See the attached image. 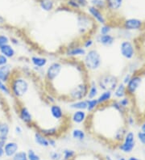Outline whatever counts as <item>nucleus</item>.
Returning <instances> with one entry per match:
<instances>
[{"instance_id":"obj_41","label":"nucleus","mask_w":145,"mask_h":160,"mask_svg":"<svg viewBox=\"0 0 145 160\" xmlns=\"http://www.w3.org/2000/svg\"><path fill=\"white\" fill-rule=\"evenodd\" d=\"M49 158L51 160H61L62 159V153L59 152L57 150L51 151L49 154Z\"/></svg>"},{"instance_id":"obj_14","label":"nucleus","mask_w":145,"mask_h":160,"mask_svg":"<svg viewBox=\"0 0 145 160\" xmlns=\"http://www.w3.org/2000/svg\"><path fill=\"white\" fill-rule=\"evenodd\" d=\"M89 113L85 110H76L74 111L70 117V120L74 125H82L88 121Z\"/></svg>"},{"instance_id":"obj_18","label":"nucleus","mask_w":145,"mask_h":160,"mask_svg":"<svg viewBox=\"0 0 145 160\" xmlns=\"http://www.w3.org/2000/svg\"><path fill=\"white\" fill-rule=\"evenodd\" d=\"M96 99L100 107L107 105L113 100V92L110 91H103Z\"/></svg>"},{"instance_id":"obj_27","label":"nucleus","mask_w":145,"mask_h":160,"mask_svg":"<svg viewBox=\"0 0 145 160\" xmlns=\"http://www.w3.org/2000/svg\"><path fill=\"white\" fill-rule=\"evenodd\" d=\"M106 9L110 12H117L122 8L123 0H106Z\"/></svg>"},{"instance_id":"obj_40","label":"nucleus","mask_w":145,"mask_h":160,"mask_svg":"<svg viewBox=\"0 0 145 160\" xmlns=\"http://www.w3.org/2000/svg\"><path fill=\"white\" fill-rule=\"evenodd\" d=\"M27 158L28 160H41V156L36 152L35 150H32V149H29L27 150Z\"/></svg>"},{"instance_id":"obj_17","label":"nucleus","mask_w":145,"mask_h":160,"mask_svg":"<svg viewBox=\"0 0 145 160\" xmlns=\"http://www.w3.org/2000/svg\"><path fill=\"white\" fill-rule=\"evenodd\" d=\"M95 41L97 43L100 44L104 47H110L114 45L115 41V37L112 34H107V35H100L98 34L95 37Z\"/></svg>"},{"instance_id":"obj_34","label":"nucleus","mask_w":145,"mask_h":160,"mask_svg":"<svg viewBox=\"0 0 145 160\" xmlns=\"http://www.w3.org/2000/svg\"><path fill=\"white\" fill-rule=\"evenodd\" d=\"M117 100H118L119 105L125 110H128V108L132 104V97H130L128 96H125L123 98H121V99Z\"/></svg>"},{"instance_id":"obj_24","label":"nucleus","mask_w":145,"mask_h":160,"mask_svg":"<svg viewBox=\"0 0 145 160\" xmlns=\"http://www.w3.org/2000/svg\"><path fill=\"white\" fill-rule=\"evenodd\" d=\"M99 95V88L98 86V83L95 81H89V88H88V92H87L86 99L87 100H91V99H95L98 97Z\"/></svg>"},{"instance_id":"obj_29","label":"nucleus","mask_w":145,"mask_h":160,"mask_svg":"<svg viewBox=\"0 0 145 160\" xmlns=\"http://www.w3.org/2000/svg\"><path fill=\"white\" fill-rule=\"evenodd\" d=\"M128 130H127V127L125 125H121L114 131V140L117 142L118 143H120L123 140V138L125 134L127 133Z\"/></svg>"},{"instance_id":"obj_20","label":"nucleus","mask_w":145,"mask_h":160,"mask_svg":"<svg viewBox=\"0 0 145 160\" xmlns=\"http://www.w3.org/2000/svg\"><path fill=\"white\" fill-rule=\"evenodd\" d=\"M11 127L7 121H0V142L5 143L8 140Z\"/></svg>"},{"instance_id":"obj_4","label":"nucleus","mask_w":145,"mask_h":160,"mask_svg":"<svg viewBox=\"0 0 145 160\" xmlns=\"http://www.w3.org/2000/svg\"><path fill=\"white\" fill-rule=\"evenodd\" d=\"M99 90L103 91H110L113 92L119 83L118 78L114 74H103L100 75L97 81Z\"/></svg>"},{"instance_id":"obj_22","label":"nucleus","mask_w":145,"mask_h":160,"mask_svg":"<svg viewBox=\"0 0 145 160\" xmlns=\"http://www.w3.org/2000/svg\"><path fill=\"white\" fill-rule=\"evenodd\" d=\"M34 141L38 145L39 147L43 148H48L49 143H48V138L43 134L41 131H36L34 133Z\"/></svg>"},{"instance_id":"obj_25","label":"nucleus","mask_w":145,"mask_h":160,"mask_svg":"<svg viewBox=\"0 0 145 160\" xmlns=\"http://www.w3.org/2000/svg\"><path fill=\"white\" fill-rule=\"evenodd\" d=\"M112 92L114 100V99L115 100H119L121 98H123L128 96V93H127V87L123 82H119L118 84V86L116 87V88Z\"/></svg>"},{"instance_id":"obj_9","label":"nucleus","mask_w":145,"mask_h":160,"mask_svg":"<svg viewBox=\"0 0 145 160\" xmlns=\"http://www.w3.org/2000/svg\"><path fill=\"white\" fill-rule=\"evenodd\" d=\"M143 82V77L139 74H133L132 78L128 82V83L126 85L127 87V93L128 96L130 97H133L135 93L139 90V88L141 86Z\"/></svg>"},{"instance_id":"obj_43","label":"nucleus","mask_w":145,"mask_h":160,"mask_svg":"<svg viewBox=\"0 0 145 160\" xmlns=\"http://www.w3.org/2000/svg\"><path fill=\"white\" fill-rule=\"evenodd\" d=\"M72 1H74L76 4L77 5V7L79 8V9H82V8H85L88 7V1L87 0H72Z\"/></svg>"},{"instance_id":"obj_2","label":"nucleus","mask_w":145,"mask_h":160,"mask_svg":"<svg viewBox=\"0 0 145 160\" xmlns=\"http://www.w3.org/2000/svg\"><path fill=\"white\" fill-rule=\"evenodd\" d=\"M102 62L103 60L99 51L95 49H90L86 51V53L83 57L82 65L86 70L96 71L100 69Z\"/></svg>"},{"instance_id":"obj_39","label":"nucleus","mask_w":145,"mask_h":160,"mask_svg":"<svg viewBox=\"0 0 145 160\" xmlns=\"http://www.w3.org/2000/svg\"><path fill=\"white\" fill-rule=\"evenodd\" d=\"M12 160H28L27 154L24 150H19L12 158Z\"/></svg>"},{"instance_id":"obj_12","label":"nucleus","mask_w":145,"mask_h":160,"mask_svg":"<svg viewBox=\"0 0 145 160\" xmlns=\"http://www.w3.org/2000/svg\"><path fill=\"white\" fill-rule=\"evenodd\" d=\"M87 11H88L89 16L94 21H96V23H99L101 25H103V24H105V23H107L106 22V18L104 14H103V11L99 10V9H98V8H94L93 6H91V5L87 7Z\"/></svg>"},{"instance_id":"obj_13","label":"nucleus","mask_w":145,"mask_h":160,"mask_svg":"<svg viewBox=\"0 0 145 160\" xmlns=\"http://www.w3.org/2000/svg\"><path fill=\"white\" fill-rule=\"evenodd\" d=\"M19 144L15 141H7L3 145L4 156L8 158L12 157L19 151Z\"/></svg>"},{"instance_id":"obj_8","label":"nucleus","mask_w":145,"mask_h":160,"mask_svg":"<svg viewBox=\"0 0 145 160\" xmlns=\"http://www.w3.org/2000/svg\"><path fill=\"white\" fill-rule=\"evenodd\" d=\"M120 53L127 60H132L136 55V48L130 40H124L119 46Z\"/></svg>"},{"instance_id":"obj_46","label":"nucleus","mask_w":145,"mask_h":160,"mask_svg":"<svg viewBox=\"0 0 145 160\" xmlns=\"http://www.w3.org/2000/svg\"><path fill=\"white\" fill-rule=\"evenodd\" d=\"M7 63H9V59H7L5 56L0 53V67L7 64Z\"/></svg>"},{"instance_id":"obj_49","label":"nucleus","mask_w":145,"mask_h":160,"mask_svg":"<svg viewBox=\"0 0 145 160\" xmlns=\"http://www.w3.org/2000/svg\"><path fill=\"white\" fill-rule=\"evenodd\" d=\"M3 145H4V143L0 142V158H2L4 157Z\"/></svg>"},{"instance_id":"obj_52","label":"nucleus","mask_w":145,"mask_h":160,"mask_svg":"<svg viewBox=\"0 0 145 160\" xmlns=\"http://www.w3.org/2000/svg\"><path fill=\"white\" fill-rule=\"evenodd\" d=\"M105 160H114V158H112V157L110 156V155H106L104 158Z\"/></svg>"},{"instance_id":"obj_47","label":"nucleus","mask_w":145,"mask_h":160,"mask_svg":"<svg viewBox=\"0 0 145 160\" xmlns=\"http://www.w3.org/2000/svg\"><path fill=\"white\" fill-rule=\"evenodd\" d=\"M14 132L16 135H21L23 132V129L20 125H16L14 129Z\"/></svg>"},{"instance_id":"obj_21","label":"nucleus","mask_w":145,"mask_h":160,"mask_svg":"<svg viewBox=\"0 0 145 160\" xmlns=\"http://www.w3.org/2000/svg\"><path fill=\"white\" fill-rule=\"evenodd\" d=\"M50 114L52 118H54L56 121H61L65 117L64 110L62 109V108L59 104L56 103L50 105Z\"/></svg>"},{"instance_id":"obj_30","label":"nucleus","mask_w":145,"mask_h":160,"mask_svg":"<svg viewBox=\"0 0 145 160\" xmlns=\"http://www.w3.org/2000/svg\"><path fill=\"white\" fill-rule=\"evenodd\" d=\"M39 5L43 11L49 12L54 9L55 2L53 0H40Z\"/></svg>"},{"instance_id":"obj_57","label":"nucleus","mask_w":145,"mask_h":160,"mask_svg":"<svg viewBox=\"0 0 145 160\" xmlns=\"http://www.w3.org/2000/svg\"><path fill=\"white\" fill-rule=\"evenodd\" d=\"M41 160H45V159H41Z\"/></svg>"},{"instance_id":"obj_58","label":"nucleus","mask_w":145,"mask_h":160,"mask_svg":"<svg viewBox=\"0 0 145 160\" xmlns=\"http://www.w3.org/2000/svg\"><path fill=\"white\" fill-rule=\"evenodd\" d=\"M61 160H62V159H61Z\"/></svg>"},{"instance_id":"obj_16","label":"nucleus","mask_w":145,"mask_h":160,"mask_svg":"<svg viewBox=\"0 0 145 160\" xmlns=\"http://www.w3.org/2000/svg\"><path fill=\"white\" fill-rule=\"evenodd\" d=\"M13 74L12 66L9 63L0 67V80L4 82L9 83Z\"/></svg>"},{"instance_id":"obj_31","label":"nucleus","mask_w":145,"mask_h":160,"mask_svg":"<svg viewBox=\"0 0 145 160\" xmlns=\"http://www.w3.org/2000/svg\"><path fill=\"white\" fill-rule=\"evenodd\" d=\"M87 108H86V112L89 114L93 113L96 111L98 108H99L100 106H99V103H98V100L97 99H91V100H87Z\"/></svg>"},{"instance_id":"obj_48","label":"nucleus","mask_w":145,"mask_h":160,"mask_svg":"<svg viewBox=\"0 0 145 160\" xmlns=\"http://www.w3.org/2000/svg\"><path fill=\"white\" fill-rule=\"evenodd\" d=\"M48 143H49V147L55 148L56 147V140L54 138H48Z\"/></svg>"},{"instance_id":"obj_15","label":"nucleus","mask_w":145,"mask_h":160,"mask_svg":"<svg viewBox=\"0 0 145 160\" xmlns=\"http://www.w3.org/2000/svg\"><path fill=\"white\" fill-rule=\"evenodd\" d=\"M86 49L80 45H73L68 47L65 50V54L69 58H80L84 57L86 53Z\"/></svg>"},{"instance_id":"obj_35","label":"nucleus","mask_w":145,"mask_h":160,"mask_svg":"<svg viewBox=\"0 0 145 160\" xmlns=\"http://www.w3.org/2000/svg\"><path fill=\"white\" fill-rule=\"evenodd\" d=\"M0 92L2 96H12V92H11L9 84L2 82L1 80H0Z\"/></svg>"},{"instance_id":"obj_45","label":"nucleus","mask_w":145,"mask_h":160,"mask_svg":"<svg viewBox=\"0 0 145 160\" xmlns=\"http://www.w3.org/2000/svg\"><path fill=\"white\" fill-rule=\"evenodd\" d=\"M132 74H132V73H131V72L127 73V74H125V75H124L123 78L122 82H123V84L127 85V84L128 83V82H129V81H130V79H131V78H132Z\"/></svg>"},{"instance_id":"obj_38","label":"nucleus","mask_w":145,"mask_h":160,"mask_svg":"<svg viewBox=\"0 0 145 160\" xmlns=\"http://www.w3.org/2000/svg\"><path fill=\"white\" fill-rule=\"evenodd\" d=\"M94 41L91 37H88L82 41L81 46L83 47L85 49H86V50H89V49H90L94 46Z\"/></svg>"},{"instance_id":"obj_42","label":"nucleus","mask_w":145,"mask_h":160,"mask_svg":"<svg viewBox=\"0 0 145 160\" xmlns=\"http://www.w3.org/2000/svg\"><path fill=\"white\" fill-rule=\"evenodd\" d=\"M10 44V37L6 34H0V48Z\"/></svg>"},{"instance_id":"obj_19","label":"nucleus","mask_w":145,"mask_h":160,"mask_svg":"<svg viewBox=\"0 0 145 160\" xmlns=\"http://www.w3.org/2000/svg\"><path fill=\"white\" fill-rule=\"evenodd\" d=\"M30 62L35 68L44 69L48 65V58L44 56H39V55H33L30 58Z\"/></svg>"},{"instance_id":"obj_3","label":"nucleus","mask_w":145,"mask_h":160,"mask_svg":"<svg viewBox=\"0 0 145 160\" xmlns=\"http://www.w3.org/2000/svg\"><path fill=\"white\" fill-rule=\"evenodd\" d=\"M88 88H89V81L86 80L78 82L68 92L65 98L68 100H70V102L86 99Z\"/></svg>"},{"instance_id":"obj_26","label":"nucleus","mask_w":145,"mask_h":160,"mask_svg":"<svg viewBox=\"0 0 145 160\" xmlns=\"http://www.w3.org/2000/svg\"><path fill=\"white\" fill-rule=\"evenodd\" d=\"M87 99L80 100H75V101H70L69 103V108L76 111V110H85L86 111L87 108Z\"/></svg>"},{"instance_id":"obj_36","label":"nucleus","mask_w":145,"mask_h":160,"mask_svg":"<svg viewBox=\"0 0 145 160\" xmlns=\"http://www.w3.org/2000/svg\"><path fill=\"white\" fill-rule=\"evenodd\" d=\"M90 4L91 6L94 7L101 11L106 9V0H90Z\"/></svg>"},{"instance_id":"obj_51","label":"nucleus","mask_w":145,"mask_h":160,"mask_svg":"<svg viewBox=\"0 0 145 160\" xmlns=\"http://www.w3.org/2000/svg\"><path fill=\"white\" fill-rule=\"evenodd\" d=\"M3 23H5V19L2 16H0V25L3 24Z\"/></svg>"},{"instance_id":"obj_33","label":"nucleus","mask_w":145,"mask_h":160,"mask_svg":"<svg viewBox=\"0 0 145 160\" xmlns=\"http://www.w3.org/2000/svg\"><path fill=\"white\" fill-rule=\"evenodd\" d=\"M77 153L72 149H65L62 151V160H74L75 158Z\"/></svg>"},{"instance_id":"obj_6","label":"nucleus","mask_w":145,"mask_h":160,"mask_svg":"<svg viewBox=\"0 0 145 160\" xmlns=\"http://www.w3.org/2000/svg\"><path fill=\"white\" fill-rule=\"evenodd\" d=\"M63 70V63L60 62H53L48 65L45 71V79L48 82H52L60 76Z\"/></svg>"},{"instance_id":"obj_7","label":"nucleus","mask_w":145,"mask_h":160,"mask_svg":"<svg viewBox=\"0 0 145 160\" xmlns=\"http://www.w3.org/2000/svg\"><path fill=\"white\" fill-rule=\"evenodd\" d=\"M135 134L132 131H128L123 138V140L118 144V148L123 153L130 154L135 147Z\"/></svg>"},{"instance_id":"obj_10","label":"nucleus","mask_w":145,"mask_h":160,"mask_svg":"<svg viewBox=\"0 0 145 160\" xmlns=\"http://www.w3.org/2000/svg\"><path fill=\"white\" fill-rule=\"evenodd\" d=\"M144 23L138 18H128L123 22V28L127 31H139L143 28Z\"/></svg>"},{"instance_id":"obj_44","label":"nucleus","mask_w":145,"mask_h":160,"mask_svg":"<svg viewBox=\"0 0 145 160\" xmlns=\"http://www.w3.org/2000/svg\"><path fill=\"white\" fill-rule=\"evenodd\" d=\"M126 124L128 125L129 126H132V125H135V118L132 115H128L126 116Z\"/></svg>"},{"instance_id":"obj_37","label":"nucleus","mask_w":145,"mask_h":160,"mask_svg":"<svg viewBox=\"0 0 145 160\" xmlns=\"http://www.w3.org/2000/svg\"><path fill=\"white\" fill-rule=\"evenodd\" d=\"M113 30V27L110 24L106 23L105 24L101 25L99 28V34L100 35H107V34H111V32Z\"/></svg>"},{"instance_id":"obj_23","label":"nucleus","mask_w":145,"mask_h":160,"mask_svg":"<svg viewBox=\"0 0 145 160\" xmlns=\"http://www.w3.org/2000/svg\"><path fill=\"white\" fill-rule=\"evenodd\" d=\"M0 53L5 56L7 59H12L16 57V51L15 47L10 43L0 48Z\"/></svg>"},{"instance_id":"obj_55","label":"nucleus","mask_w":145,"mask_h":160,"mask_svg":"<svg viewBox=\"0 0 145 160\" xmlns=\"http://www.w3.org/2000/svg\"><path fill=\"white\" fill-rule=\"evenodd\" d=\"M2 95L1 94V92H0V100H2Z\"/></svg>"},{"instance_id":"obj_53","label":"nucleus","mask_w":145,"mask_h":160,"mask_svg":"<svg viewBox=\"0 0 145 160\" xmlns=\"http://www.w3.org/2000/svg\"><path fill=\"white\" fill-rule=\"evenodd\" d=\"M127 160H140V159H139V158H136V157L132 156V157H130V158H128Z\"/></svg>"},{"instance_id":"obj_28","label":"nucleus","mask_w":145,"mask_h":160,"mask_svg":"<svg viewBox=\"0 0 145 160\" xmlns=\"http://www.w3.org/2000/svg\"><path fill=\"white\" fill-rule=\"evenodd\" d=\"M71 136L74 140L77 142H83L86 138V133L83 129L80 128H75L71 131Z\"/></svg>"},{"instance_id":"obj_54","label":"nucleus","mask_w":145,"mask_h":160,"mask_svg":"<svg viewBox=\"0 0 145 160\" xmlns=\"http://www.w3.org/2000/svg\"><path fill=\"white\" fill-rule=\"evenodd\" d=\"M117 160H127V158H125L124 157H118Z\"/></svg>"},{"instance_id":"obj_32","label":"nucleus","mask_w":145,"mask_h":160,"mask_svg":"<svg viewBox=\"0 0 145 160\" xmlns=\"http://www.w3.org/2000/svg\"><path fill=\"white\" fill-rule=\"evenodd\" d=\"M43 134L46 136L47 138H54L58 133V129L56 127H50V128H46V129H41L40 130Z\"/></svg>"},{"instance_id":"obj_11","label":"nucleus","mask_w":145,"mask_h":160,"mask_svg":"<svg viewBox=\"0 0 145 160\" xmlns=\"http://www.w3.org/2000/svg\"><path fill=\"white\" fill-rule=\"evenodd\" d=\"M18 116L20 121L23 124H25L27 126H31L34 124L32 114L31 113L30 110L24 105H19L18 107Z\"/></svg>"},{"instance_id":"obj_56","label":"nucleus","mask_w":145,"mask_h":160,"mask_svg":"<svg viewBox=\"0 0 145 160\" xmlns=\"http://www.w3.org/2000/svg\"><path fill=\"white\" fill-rule=\"evenodd\" d=\"M143 145H144V146H145V139H144V141H143Z\"/></svg>"},{"instance_id":"obj_5","label":"nucleus","mask_w":145,"mask_h":160,"mask_svg":"<svg viewBox=\"0 0 145 160\" xmlns=\"http://www.w3.org/2000/svg\"><path fill=\"white\" fill-rule=\"evenodd\" d=\"M94 26V20L88 15L81 14L77 16V28L79 33L82 35L89 33L91 29H93Z\"/></svg>"},{"instance_id":"obj_1","label":"nucleus","mask_w":145,"mask_h":160,"mask_svg":"<svg viewBox=\"0 0 145 160\" xmlns=\"http://www.w3.org/2000/svg\"><path fill=\"white\" fill-rule=\"evenodd\" d=\"M8 84L12 96L16 99H21L26 96L30 89V82L27 78L23 75L15 74L14 72Z\"/></svg>"},{"instance_id":"obj_50","label":"nucleus","mask_w":145,"mask_h":160,"mask_svg":"<svg viewBox=\"0 0 145 160\" xmlns=\"http://www.w3.org/2000/svg\"><path fill=\"white\" fill-rule=\"evenodd\" d=\"M140 131H142V132H145V121H143L141 125H140Z\"/></svg>"}]
</instances>
